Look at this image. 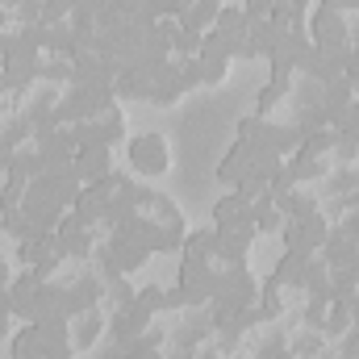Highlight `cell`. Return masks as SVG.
Here are the masks:
<instances>
[{
    "label": "cell",
    "instance_id": "7a4b0ae2",
    "mask_svg": "<svg viewBox=\"0 0 359 359\" xmlns=\"http://www.w3.org/2000/svg\"><path fill=\"white\" fill-rule=\"evenodd\" d=\"M8 326H13V313H0V339L8 334Z\"/></svg>",
    "mask_w": 359,
    "mask_h": 359
},
{
    "label": "cell",
    "instance_id": "6da1fadb",
    "mask_svg": "<svg viewBox=\"0 0 359 359\" xmlns=\"http://www.w3.org/2000/svg\"><path fill=\"white\" fill-rule=\"evenodd\" d=\"M130 163H134V172H142V176H163L168 163H172L163 134H134V138H130Z\"/></svg>",
    "mask_w": 359,
    "mask_h": 359
},
{
    "label": "cell",
    "instance_id": "3957f363",
    "mask_svg": "<svg viewBox=\"0 0 359 359\" xmlns=\"http://www.w3.org/2000/svg\"><path fill=\"white\" fill-rule=\"evenodd\" d=\"M4 280H8V264L0 259V288H4Z\"/></svg>",
    "mask_w": 359,
    "mask_h": 359
}]
</instances>
